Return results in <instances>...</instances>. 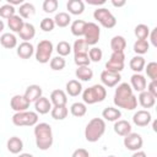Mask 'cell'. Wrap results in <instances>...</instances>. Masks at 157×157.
<instances>
[{
	"mask_svg": "<svg viewBox=\"0 0 157 157\" xmlns=\"http://www.w3.org/2000/svg\"><path fill=\"white\" fill-rule=\"evenodd\" d=\"M114 104L118 108H124L126 110H132L137 107V97L134 96L132 88L128 82H123L115 88Z\"/></svg>",
	"mask_w": 157,
	"mask_h": 157,
	"instance_id": "1",
	"label": "cell"
},
{
	"mask_svg": "<svg viewBox=\"0 0 157 157\" xmlns=\"http://www.w3.org/2000/svg\"><path fill=\"white\" fill-rule=\"evenodd\" d=\"M34 137L36 145L39 150L47 151L53 145V131L48 123H37L34 125Z\"/></svg>",
	"mask_w": 157,
	"mask_h": 157,
	"instance_id": "2",
	"label": "cell"
},
{
	"mask_svg": "<svg viewBox=\"0 0 157 157\" xmlns=\"http://www.w3.org/2000/svg\"><path fill=\"white\" fill-rule=\"evenodd\" d=\"M105 132V121L102 118H93L88 121L85 129V137L88 142L98 141Z\"/></svg>",
	"mask_w": 157,
	"mask_h": 157,
	"instance_id": "3",
	"label": "cell"
},
{
	"mask_svg": "<svg viewBox=\"0 0 157 157\" xmlns=\"http://www.w3.org/2000/svg\"><path fill=\"white\" fill-rule=\"evenodd\" d=\"M107 97V90L103 85H93L82 92V99L86 104H94L103 102Z\"/></svg>",
	"mask_w": 157,
	"mask_h": 157,
	"instance_id": "4",
	"label": "cell"
},
{
	"mask_svg": "<svg viewBox=\"0 0 157 157\" xmlns=\"http://www.w3.org/2000/svg\"><path fill=\"white\" fill-rule=\"evenodd\" d=\"M12 123L16 126H34L38 123V114L36 112H18L12 115Z\"/></svg>",
	"mask_w": 157,
	"mask_h": 157,
	"instance_id": "5",
	"label": "cell"
},
{
	"mask_svg": "<svg viewBox=\"0 0 157 157\" xmlns=\"http://www.w3.org/2000/svg\"><path fill=\"white\" fill-rule=\"evenodd\" d=\"M53 43L48 39H43L38 43L37 49H36V60L40 64H45L50 61V56L53 53Z\"/></svg>",
	"mask_w": 157,
	"mask_h": 157,
	"instance_id": "6",
	"label": "cell"
},
{
	"mask_svg": "<svg viewBox=\"0 0 157 157\" xmlns=\"http://www.w3.org/2000/svg\"><path fill=\"white\" fill-rule=\"evenodd\" d=\"M93 17L104 28H113L117 25V18L114 17V15L108 9H104V7H99V9L94 10Z\"/></svg>",
	"mask_w": 157,
	"mask_h": 157,
	"instance_id": "7",
	"label": "cell"
},
{
	"mask_svg": "<svg viewBox=\"0 0 157 157\" xmlns=\"http://www.w3.org/2000/svg\"><path fill=\"white\" fill-rule=\"evenodd\" d=\"M125 54L124 53H112L110 59L105 63V70L110 72L120 74L124 69Z\"/></svg>",
	"mask_w": 157,
	"mask_h": 157,
	"instance_id": "8",
	"label": "cell"
},
{
	"mask_svg": "<svg viewBox=\"0 0 157 157\" xmlns=\"http://www.w3.org/2000/svg\"><path fill=\"white\" fill-rule=\"evenodd\" d=\"M83 39L88 45H94L98 43L99 37H101V28L97 23L94 22H87L85 33H83Z\"/></svg>",
	"mask_w": 157,
	"mask_h": 157,
	"instance_id": "9",
	"label": "cell"
},
{
	"mask_svg": "<svg viewBox=\"0 0 157 157\" xmlns=\"http://www.w3.org/2000/svg\"><path fill=\"white\" fill-rule=\"evenodd\" d=\"M144 140L141 137L140 134L137 132H130L129 135L124 136V146L126 150L129 151H140V148L142 147Z\"/></svg>",
	"mask_w": 157,
	"mask_h": 157,
	"instance_id": "10",
	"label": "cell"
},
{
	"mask_svg": "<svg viewBox=\"0 0 157 157\" xmlns=\"http://www.w3.org/2000/svg\"><path fill=\"white\" fill-rule=\"evenodd\" d=\"M10 107L11 109H13L16 113L18 112H25L29 108V102L26 99L25 96H21V94H15L11 101H10Z\"/></svg>",
	"mask_w": 157,
	"mask_h": 157,
	"instance_id": "11",
	"label": "cell"
},
{
	"mask_svg": "<svg viewBox=\"0 0 157 157\" xmlns=\"http://www.w3.org/2000/svg\"><path fill=\"white\" fill-rule=\"evenodd\" d=\"M120 80H121V76L120 74H117V72H110L104 70L101 74V81L105 87H114L120 82Z\"/></svg>",
	"mask_w": 157,
	"mask_h": 157,
	"instance_id": "12",
	"label": "cell"
},
{
	"mask_svg": "<svg viewBox=\"0 0 157 157\" xmlns=\"http://www.w3.org/2000/svg\"><path fill=\"white\" fill-rule=\"evenodd\" d=\"M151 120H152L151 113H150L148 110H145V109L137 110V112L134 114V117H132L134 124L137 125V126H141V128L147 126V125L151 123Z\"/></svg>",
	"mask_w": 157,
	"mask_h": 157,
	"instance_id": "13",
	"label": "cell"
},
{
	"mask_svg": "<svg viewBox=\"0 0 157 157\" xmlns=\"http://www.w3.org/2000/svg\"><path fill=\"white\" fill-rule=\"evenodd\" d=\"M130 86L136 92H142V91H146L147 81L145 76H142L141 74H134L130 78Z\"/></svg>",
	"mask_w": 157,
	"mask_h": 157,
	"instance_id": "14",
	"label": "cell"
},
{
	"mask_svg": "<svg viewBox=\"0 0 157 157\" xmlns=\"http://www.w3.org/2000/svg\"><path fill=\"white\" fill-rule=\"evenodd\" d=\"M42 93H43V91H42V87L39 85H29L26 88L23 96L26 97V99L29 103H32V102H36L38 98H40L42 97Z\"/></svg>",
	"mask_w": 157,
	"mask_h": 157,
	"instance_id": "15",
	"label": "cell"
},
{
	"mask_svg": "<svg viewBox=\"0 0 157 157\" xmlns=\"http://www.w3.org/2000/svg\"><path fill=\"white\" fill-rule=\"evenodd\" d=\"M16 53L21 59H29L34 54V47L29 42H22L20 45H17Z\"/></svg>",
	"mask_w": 157,
	"mask_h": 157,
	"instance_id": "16",
	"label": "cell"
},
{
	"mask_svg": "<svg viewBox=\"0 0 157 157\" xmlns=\"http://www.w3.org/2000/svg\"><path fill=\"white\" fill-rule=\"evenodd\" d=\"M18 36H20V38L23 42H29L36 36V28H34V26L32 23H29V22H25L23 26H22V28H21V31L18 32Z\"/></svg>",
	"mask_w": 157,
	"mask_h": 157,
	"instance_id": "17",
	"label": "cell"
},
{
	"mask_svg": "<svg viewBox=\"0 0 157 157\" xmlns=\"http://www.w3.org/2000/svg\"><path fill=\"white\" fill-rule=\"evenodd\" d=\"M34 108H36V113L38 114H47L52 110V102L47 98V97H40L34 102Z\"/></svg>",
	"mask_w": 157,
	"mask_h": 157,
	"instance_id": "18",
	"label": "cell"
},
{
	"mask_svg": "<svg viewBox=\"0 0 157 157\" xmlns=\"http://www.w3.org/2000/svg\"><path fill=\"white\" fill-rule=\"evenodd\" d=\"M114 131L119 136H126V135H129L131 132V124L128 120L119 119L114 124Z\"/></svg>",
	"mask_w": 157,
	"mask_h": 157,
	"instance_id": "19",
	"label": "cell"
},
{
	"mask_svg": "<svg viewBox=\"0 0 157 157\" xmlns=\"http://www.w3.org/2000/svg\"><path fill=\"white\" fill-rule=\"evenodd\" d=\"M137 99H139L140 105H141L142 108H146V109L152 108V107L156 104V98H155L151 93H148L147 91H142V92H140Z\"/></svg>",
	"mask_w": 157,
	"mask_h": 157,
	"instance_id": "20",
	"label": "cell"
},
{
	"mask_svg": "<svg viewBox=\"0 0 157 157\" xmlns=\"http://www.w3.org/2000/svg\"><path fill=\"white\" fill-rule=\"evenodd\" d=\"M6 146H7L9 152H11L13 155H17L23 150V141L17 136H12L7 140Z\"/></svg>",
	"mask_w": 157,
	"mask_h": 157,
	"instance_id": "21",
	"label": "cell"
},
{
	"mask_svg": "<svg viewBox=\"0 0 157 157\" xmlns=\"http://www.w3.org/2000/svg\"><path fill=\"white\" fill-rule=\"evenodd\" d=\"M50 102L54 105H66L67 96L63 90H54L50 93Z\"/></svg>",
	"mask_w": 157,
	"mask_h": 157,
	"instance_id": "22",
	"label": "cell"
},
{
	"mask_svg": "<svg viewBox=\"0 0 157 157\" xmlns=\"http://www.w3.org/2000/svg\"><path fill=\"white\" fill-rule=\"evenodd\" d=\"M0 44L6 48V49H12L15 47H17V38L13 33H2L0 37Z\"/></svg>",
	"mask_w": 157,
	"mask_h": 157,
	"instance_id": "23",
	"label": "cell"
},
{
	"mask_svg": "<svg viewBox=\"0 0 157 157\" xmlns=\"http://www.w3.org/2000/svg\"><path fill=\"white\" fill-rule=\"evenodd\" d=\"M110 48L113 53H124V49L126 48V40L123 36H114L110 39Z\"/></svg>",
	"mask_w": 157,
	"mask_h": 157,
	"instance_id": "24",
	"label": "cell"
},
{
	"mask_svg": "<svg viewBox=\"0 0 157 157\" xmlns=\"http://www.w3.org/2000/svg\"><path fill=\"white\" fill-rule=\"evenodd\" d=\"M65 88H66V93L71 97H77L82 92V85L77 80H70L66 83Z\"/></svg>",
	"mask_w": 157,
	"mask_h": 157,
	"instance_id": "25",
	"label": "cell"
},
{
	"mask_svg": "<svg viewBox=\"0 0 157 157\" xmlns=\"http://www.w3.org/2000/svg\"><path fill=\"white\" fill-rule=\"evenodd\" d=\"M66 7L71 15H81L85 10V4L82 0H69Z\"/></svg>",
	"mask_w": 157,
	"mask_h": 157,
	"instance_id": "26",
	"label": "cell"
},
{
	"mask_svg": "<svg viewBox=\"0 0 157 157\" xmlns=\"http://www.w3.org/2000/svg\"><path fill=\"white\" fill-rule=\"evenodd\" d=\"M102 117L108 121H117L121 117V112L113 107H107L102 112Z\"/></svg>",
	"mask_w": 157,
	"mask_h": 157,
	"instance_id": "27",
	"label": "cell"
},
{
	"mask_svg": "<svg viewBox=\"0 0 157 157\" xmlns=\"http://www.w3.org/2000/svg\"><path fill=\"white\" fill-rule=\"evenodd\" d=\"M145 59L141 56V55H136L134 58H131L130 63H129V66L130 69L135 72V74H140L144 69H145Z\"/></svg>",
	"mask_w": 157,
	"mask_h": 157,
	"instance_id": "28",
	"label": "cell"
},
{
	"mask_svg": "<svg viewBox=\"0 0 157 157\" xmlns=\"http://www.w3.org/2000/svg\"><path fill=\"white\" fill-rule=\"evenodd\" d=\"M75 75L81 81H90L93 77V71L92 69H90V66H80L76 69Z\"/></svg>",
	"mask_w": 157,
	"mask_h": 157,
	"instance_id": "29",
	"label": "cell"
},
{
	"mask_svg": "<svg viewBox=\"0 0 157 157\" xmlns=\"http://www.w3.org/2000/svg\"><path fill=\"white\" fill-rule=\"evenodd\" d=\"M69 109L66 108V105H54L50 110L52 118L55 120H64L67 117Z\"/></svg>",
	"mask_w": 157,
	"mask_h": 157,
	"instance_id": "30",
	"label": "cell"
},
{
	"mask_svg": "<svg viewBox=\"0 0 157 157\" xmlns=\"http://www.w3.org/2000/svg\"><path fill=\"white\" fill-rule=\"evenodd\" d=\"M36 12V7L31 2H23L18 9V16L22 18H29Z\"/></svg>",
	"mask_w": 157,
	"mask_h": 157,
	"instance_id": "31",
	"label": "cell"
},
{
	"mask_svg": "<svg viewBox=\"0 0 157 157\" xmlns=\"http://www.w3.org/2000/svg\"><path fill=\"white\" fill-rule=\"evenodd\" d=\"M53 20H54L55 26L64 28V27H67V26L70 25V22H71V16H70L67 12H59V13L55 15V17H54Z\"/></svg>",
	"mask_w": 157,
	"mask_h": 157,
	"instance_id": "32",
	"label": "cell"
},
{
	"mask_svg": "<svg viewBox=\"0 0 157 157\" xmlns=\"http://www.w3.org/2000/svg\"><path fill=\"white\" fill-rule=\"evenodd\" d=\"M86 23H87V22L83 21V20H75V21L71 23V26H70L71 33H72L74 36H76V37L83 36L85 28H86Z\"/></svg>",
	"mask_w": 157,
	"mask_h": 157,
	"instance_id": "33",
	"label": "cell"
},
{
	"mask_svg": "<svg viewBox=\"0 0 157 157\" xmlns=\"http://www.w3.org/2000/svg\"><path fill=\"white\" fill-rule=\"evenodd\" d=\"M23 23H25V22H23V20H22V17H20L18 15H13L12 17H10V18L7 20V26H9V28H10L12 32H16V33H18V32L21 31Z\"/></svg>",
	"mask_w": 157,
	"mask_h": 157,
	"instance_id": "34",
	"label": "cell"
},
{
	"mask_svg": "<svg viewBox=\"0 0 157 157\" xmlns=\"http://www.w3.org/2000/svg\"><path fill=\"white\" fill-rule=\"evenodd\" d=\"M70 112H71V114H72L74 117L81 118V117H83V115L87 113V107H86V104L82 103V102H75V103L71 104Z\"/></svg>",
	"mask_w": 157,
	"mask_h": 157,
	"instance_id": "35",
	"label": "cell"
},
{
	"mask_svg": "<svg viewBox=\"0 0 157 157\" xmlns=\"http://www.w3.org/2000/svg\"><path fill=\"white\" fill-rule=\"evenodd\" d=\"M71 48L75 54H88L90 50V45L85 42V39H76Z\"/></svg>",
	"mask_w": 157,
	"mask_h": 157,
	"instance_id": "36",
	"label": "cell"
},
{
	"mask_svg": "<svg viewBox=\"0 0 157 157\" xmlns=\"http://www.w3.org/2000/svg\"><path fill=\"white\" fill-rule=\"evenodd\" d=\"M148 49H150V43L146 39H137L134 43V52L139 55L146 54L148 52Z\"/></svg>",
	"mask_w": 157,
	"mask_h": 157,
	"instance_id": "37",
	"label": "cell"
},
{
	"mask_svg": "<svg viewBox=\"0 0 157 157\" xmlns=\"http://www.w3.org/2000/svg\"><path fill=\"white\" fill-rule=\"evenodd\" d=\"M49 65H50V69H52V70H54V71H60V70H63V69L65 67L66 61H65V59H64L63 56H59V55H58V56H54V58L50 59Z\"/></svg>",
	"mask_w": 157,
	"mask_h": 157,
	"instance_id": "38",
	"label": "cell"
},
{
	"mask_svg": "<svg viewBox=\"0 0 157 157\" xmlns=\"http://www.w3.org/2000/svg\"><path fill=\"white\" fill-rule=\"evenodd\" d=\"M134 33H135L137 39H147V37L150 36V28H148V26H146L144 23H140L135 27Z\"/></svg>",
	"mask_w": 157,
	"mask_h": 157,
	"instance_id": "39",
	"label": "cell"
},
{
	"mask_svg": "<svg viewBox=\"0 0 157 157\" xmlns=\"http://www.w3.org/2000/svg\"><path fill=\"white\" fill-rule=\"evenodd\" d=\"M13 15H16V9H15L12 5L5 4V5L0 6V17H1V18L9 20V18L12 17Z\"/></svg>",
	"mask_w": 157,
	"mask_h": 157,
	"instance_id": "40",
	"label": "cell"
},
{
	"mask_svg": "<svg viewBox=\"0 0 157 157\" xmlns=\"http://www.w3.org/2000/svg\"><path fill=\"white\" fill-rule=\"evenodd\" d=\"M71 50H72V48H71V45L66 40H61V42H59L56 44V52H58L59 56H63L64 58V56L69 55L71 53Z\"/></svg>",
	"mask_w": 157,
	"mask_h": 157,
	"instance_id": "41",
	"label": "cell"
},
{
	"mask_svg": "<svg viewBox=\"0 0 157 157\" xmlns=\"http://www.w3.org/2000/svg\"><path fill=\"white\" fill-rule=\"evenodd\" d=\"M102 56H103V52L101 48H97V47H93L88 50V58L93 63H98L102 60Z\"/></svg>",
	"mask_w": 157,
	"mask_h": 157,
	"instance_id": "42",
	"label": "cell"
},
{
	"mask_svg": "<svg viewBox=\"0 0 157 157\" xmlns=\"http://www.w3.org/2000/svg\"><path fill=\"white\" fill-rule=\"evenodd\" d=\"M74 61L77 65V67L90 66V63H91V60L88 58V54H75L74 55Z\"/></svg>",
	"mask_w": 157,
	"mask_h": 157,
	"instance_id": "43",
	"label": "cell"
},
{
	"mask_svg": "<svg viewBox=\"0 0 157 157\" xmlns=\"http://www.w3.org/2000/svg\"><path fill=\"white\" fill-rule=\"evenodd\" d=\"M59 2L58 0H44L43 2V10L47 13H53L55 10H58Z\"/></svg>",
	"mask_w": 157,
	"mask_h": 157,
	"instance_id": "44",
	"label": "cell"
},
{
	"mask_svg": "<svg viewBox=\"0 0 157 157\" xmlns=\"http://www.w3.org/2000/svg\"><path fill=\"white\" fill-rule=\"evenodd\" d=\"M39 26H40V29L42 31H44V32H52L54 29V27H55V23H54V20L53 18L45 17V18H43L40 21Z\"/></svg>",
	"mask_w": 157,
	"mask_h": 157,
	"instance_id": "45",
	"label": "cell"
},
{
	"mask_svg": "<svg viewBox=\"0 0 157 157\" xmlns=\"http://www.w3.org/2000/svg\"><path fill=\"white\" fill-rule=\"evenodd\" d=\"M145 70H146L147 76L151 78V81L157 80V63H156V61H151V63H148Z\"/></svg>",
	"mask_w": 157,
	"mask_h": 157,
	"instance_id": "46",
	"label": "cell"
},
{
	"mask_svg": "<svg viewBox=\"0 0 157 157\" xmlns=\"http://www.w3.org/2000/svg\"><path fill=\"white\" fill-rule=\"evenodd\" d=\"M147 92L151 93L155 98L157 97V80L151 81V82L148 83V86H147Z\"/></svg>",
	"mask_w": 157,
	"mask_h": 157,
	"instance_id": "47",
	"label": "cell"
},
{
	"mask_svg": "<svg viewBox=\"0 0 157 157\" xmlns=\"http://www.w3.org/2000/svg\"><path fill=\"white\" fill-rule=\"evenodd\" d=\"M72 157H90V153L86 148H77L74 151Z\"/></svg>",
	"mask_w": 157,
	"mask_h": 157,
	"instance_id": "48",
	"label": "cell"
},
{
	"mask_svg": "<svg viewBox=\"0 0 157 157\" xmlns=\"http://www.w3.org/2000/svg\"><path fill=\"white\" fill-rule=\"evenodd\" d=\"M150 39L153 47H157V28H153L152 32H150Z\"/></svg>",
	"mask_w": 157,
	"mask_h": 157,
	"instance_id": "49",
	"label": "cell"
},
{
	"mask_svg": "<svg viewBox=\"0 0 157 157\" xmlns=\"http://www.w3.org/2000/svg\"><path fill=\"white\" fill-rule=\"evenodd\" d=\"M125 4H126V1H125V0H120V1L112 0V5H113V6H115V7H121V6H124Z\"/></svg>",
	"mask_w": 157,
	"mask_h": 157,
	"instance_id": "50",
	"label": "cell"
},
{
	"mask_svg": "<svg viewBox=\"0 0 157 157\" xmlns=\"http://www.w3.org/2000/svg\"><path fill=\"white\" fill-rule=\"evenodd\" d=\"M7 4H10V5H12L13 7H15V5H22L23 4V0H7Z\"/></svg>",
	"mask_w": 157,
	"mask_h": 157,
	"instance_id": "51",
	"label": "cell"
},
{
	"mask_svg": "<svg viewBox=\"0 0 157 157\" xmlns=\"http://www.w3.org/2000/svg\"><path fill=\"white\" fill-rule=\"evenodd\" d=\"M131 157H146V153L144 151H135Z\"/></svg>",
	"mask_w": 157,
	"mask_h": 157,
	"instance_id": "52",
	"label": "cell"
},
{
	"mask_svg": "<svg viewBox=\"0 0 157 157\" xmlns=\"http://www.w3.org/2000/svg\"><path fill=\"white\" fill-rule=\"evenodd\" d=\"M87 2L91 4V5H102V4H104L105 1H104V0H99V1H90V0H87Z\"/></svg>",
	"mask_w": 157,
	"mask_h": 157,
	"instance_id": "53",
	"label": "cell"
},
{
	"mask_svg": "<svg viewBox=\"0 0 157 157\" xmlns=\"http://www.w3.org/2000/svg\"><path fill=\"white\" fill-rule=\"evenodd\" d=\"M17 157H33V155H31V153H20Z\"/></svg>",
	"mask_w": 157,
	"mask_h": 157,
	"instance_id": "54",
	"label": "cell"
},
{
	"mask_svg": "<svg viewBox=\"0 0 157 157\" xmlns=\"http://www.w3.org/2000/svg\"><path fill=\"white\" fill-rule=\"evenodd\" d=\"M4 28H5V25H4L2 20H0V32H2V31H4Z\"/></svg>",
	"mask_w": 157,
	"mask_h": 157,
	"instance_id": "55",
	"label": "cell"
},
{
	"mask_svg": "<svg viewBox=\"0 0 157 157\" xmlns=\"http://www.w3.org/2000/svg\"><path fill=\"white\" fill-rule=\"evenodd\" d=\"M152 126H153V131H157V128H156L157 126V123L156 121H153V125Z\"/></svg>",
	"mask_w": 157,
	"mask_h": 157,
	"instance_id": "56",
	"label": "cell"
},
{
	"mask_svg": "<svg viewBox=\"0 0 157 157\" xmlns=\"http://www.w3.org/2000/svg\"><path fill=\"white\" fill-rule=\"evenodd\" d=\"M108 157H115V156H108Z\"/></svg>",
	"mask_w": 157,
	"mask_h": 157,
	"instance_id": "57",
	"label": "cell"
}]
</instances>
